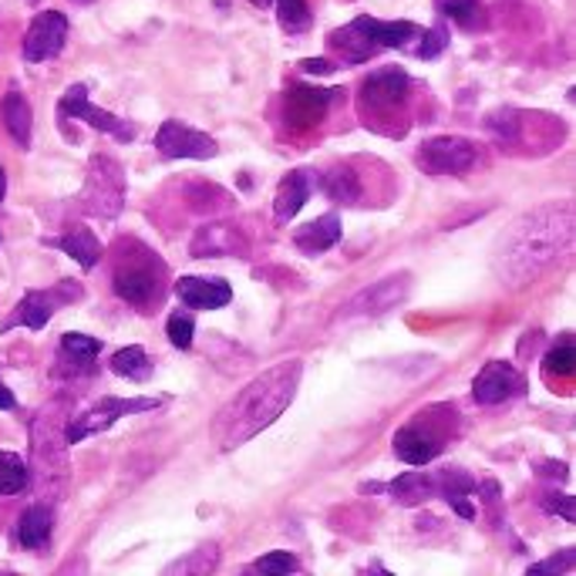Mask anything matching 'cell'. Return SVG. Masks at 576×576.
Listing matches in <instances>:
<instances>
[{
	"label": "cell",
	"instance_id": "obj_1",
	"mask_svg": "<svg viewBox=\"0 0 576 576\" xmlns=\"http://www.w3.org/2000/svg\"><path fill=\"white\" fill-rule=\"evenodd\" d=\"M573 246V206L546 202L533 213H522L499 240L492 267L506 287H527L556 267Z\"/></svg>",
	"mask_w": 576,
	"mask_h": 576
},
{
	"label": "cell",
	"instance_id": "obj_2",
	"mask_svg": "<svg viewBox=\"0 0 576 576\" xmlns=\"http://www.w3.org/2000/svg\"><path fill=\"white\" fill-rule=\"evenodd\" d=\"M303 375V361H280L267 368L259 378H253L230 405L220 408L213 422V439L223 452H233L256 439L264 429H270L277 418L290 408Z\"/></svg>",
	"mask_w": 576,
	"mask_h": 576
},
{
	"label": "cell",
	"instance_id": "obj_3",
	"mask_svg": "<svg viewBox=\"0 0 576 576\" xmlns=\"http://www.w3.org/2000/svg\"><path fill=\"white\" fill-rule=\"evenodd\" d=\"M139 256H125L122 264L115 267V277H112V287L115 293L139 307V310H148L163 300V280H166V267H163V259L148 253L145 246H139Z\"/></svg>",
	"mask_w": 576,
	"mask_h": 576
},
{
	"label": "cell",
	"instance_id": "obj_4",
	"mask_svg": "<svg viewBox=\"0 0 576 576\" xmlns=\"http://www.w3.org/2000/svg\"><path fill=\"white\" fill-rule=\"evenodd\" d=\"M81 202L91 217H104L112 220L122 213L125 206V176H122V166L109 155H95L91 159V169H88V186L81 192Z\"/></svg>",
	"mask_w": 576,
	"mask_h": 576
},
{
	"label": "cell",
	"instance_id": "obj_5",
	"mask_svg": "<svg viewBox=\"0 0 576 576\" xmlns=\"http://www.w3.org/2000/svg\"><path fill=\"white\" fill-rule=\"evenodd\" d=\"M163 401L159 398H101L98 405H91L88 411H81L75 422L68 425L65 432V442L68 445H78L85 442L88 435H98V432H109L119 418H129V414H139V411H152L159 408Z\"/></svg>",
	"mask_w": 576,
	"mask_h": 576
},
{
	"label": "cell",
	"instance_id": "obj_6",
	"mask_svg": "<svg viewBox=\"0 0 576 576\" xmlns=\"http://www.w3.org/2000/svg\"><path fill=\"white\" fill-rule=\"evenodd\" d=\"M479 163V145L462 135H435L418 148V166L432 176H462Z\"/></svg>",
	"mask_w": 576,
	"mask_h": 576
},
{
	"label": "cell",
	"instance_id": "obj_7",
	"mask_svg": "<svg viewBox=\"0 0 576 576\" xmlns=\"http://www.w3.org/2000/svg\"><path fill=\"white\" fill-rule=\"evenodd\" d=\"M155 148H159L166 159H213L220 152L217 139H209L206 132L179 119H169L159 125V132H155Z\"/></svg>",
	"mask_w": 576,
	"mask_h": 576
},
{
	"label": "cell",
	"instance_id": "obj_8",
	"mask_svg": "<svg viewBox=\"0 0 576 576\" xmlns=\"http://www.w3.org/2000/svg\"><path fill=\"white\" fill-rule=\"evenodd\" d=\"M58 115H62V119L88 122L91 129L109 132V135H115L119 142H132V139H135V129H132L129 122H122V119L112 115V112L95 109V104L88 101V85H71V88L62 95V101H58Z\"/></svg>",
	"mask_w": 576,
	"mask_h": 576
},
{
	"label": "cell",
	"instance_id": "obj_9",
	"mask_svg": "<svg viewBox=\"0 0 576 576\" xmlns=\"http://www.w3.org/2000/svg\"><path fill=\"white\" fill-rule=\"evenodd\" d=\"M65 41H68V18L62 11H41L24 34V62L41 65L47 58H58Z\"/></svg>",
	"mask_w": 576,
	"mask_h": 576
},
{
	"label": "cell",
	"instance_id": "obj_10",
	"mask_svg": "<svg viewBox=\"0 0 576 576\" xmlns=\"http://www.w3.org/2000/svg\"><path fill=\"white\" fill-rule=\"evenodd\" d=\"M81 290L71 284V280H65L58 290H31V293H24V300L14 307V313L4 321V328L0 331H11V328H31V331H41L51 318H55V307L62 303V300H75Z\"/></svg>",
	"mask_w": 576,
	"mask_h": 576
},
{
	"label": "cell",
	"instance_id": "obj_11",
	"mask_svg": "<svg viewBox=\"0 0 576 576\" xmlns=\"http://www.w3.org/2000/svg\"><path fill=\"white\" fill-rule=\"evenodd\" d=\"M405 297H408V274H395V277L372 284L368 290L354 293L341 307V318H378V313H388Z\"/></svg>",
	"mask_w": 576,
	"mask_h": 576
},
{
	"label": "cell",
	"instance_id": "obj_12",
	"mask_svg": "<svg viewBox=\"0 0 576 576\" xmlns=\"http://www.w3.org/2000/svg\"><path fill=\"white\" fill-rule=\"evenodd\" d=\"M522 388H527V381H522V375L512 368V364L506 361H489L486 368L476 375L473 381V398L479 405H502L516 395H522Z\"/></svg>",
	"mask_w": 576,
	"mask_h": 576
},
{
	"label": "cell",
	"instance_id": "obj_13",
	"mask_svg": "<svg viewBox=\"0 0 576 576\" xmlns=\"http://www.w3.org/2000/svg\"><path fill=\"white\" fill-rule=\"evenodd\" d=\"M408 88H411V78L401 68H385V71H375L372 78H364L361 101H364V109H372V112H395L405 101Z\"/></svg>",
	"mask_w": 576,
	"mask_h": 576
},
{
	"label": "cell",
	"instance_id": "obj_14",
	"mask_svg": "<svg viewBox=\"0 0 576 576\" xmlns=\"http://www.w3.org/2000/svg\"><path fill=\"white\" fill-rule=\"evenodd\" d=\"M442 448H445V439L432 429H422L418 422L395 432V455L405 465H429L442 455Z\"/></svg>",
	"mask_w": 576,
	"mask_h": 576
},
{
	"label": "cell",
	"instance_id": "obj_15",
	"mask_svg": "<svg viewBox=\"0 0 576 576\" xmlns=\"http://www.w3.org/2000/svg\"><path fill=\"white\" fill-rule=\"evenodd\" d=\"M176 297L189 310H220L233 300V287L223 277H182L176 280Z\"/></svg>",
	"mask_w": 576,
	"mask_h": 576
},
{
	"label": "cell",
	"instance_id": "obj_16",
	"mask_svg": "<svg viewBox=\"0 0 576 576\" xmlns=\"http://www.w3.org/2000/svg\"><path fill=\"white\" fill-rule=\"evenodd\" d=\"M189 253L199 259H206V256H246V240L230 223H206L196 230Z\"/></svg>",
	"mask_w": 576,
	"mask_h": 576
},
{
	"label": "cell",
	"instance_id": "obj_17",
	"mask_svg": "<svg viewBox=\"0 0 576 576\" xmlns=\"http://www.w3.org/2000/svg\"><path fill=\"white\" fill-rule=\"evenodd\" d=\"M341 240V217L337 213H324L318 220L303 223L300 230H293V246L307 256H318L324 250H331Z\"/></svg>",
	"mask_w": 576,
	"mask_h": 576
},
{
	"label": "cell",
	"instance_id": "obj_18",
	"mask_svg": "<svg viewBox=\"0 0 576 576\" xmlns=\"http://www.w3.org/2000/svg\"><path fill=\"white\" fill-rule=\"evenodd\" d=\"M310 189H313L310 173H303V169L287 173V176L280 179V186H277V196H274V220H277V223H290V220L300 213V209H303Z\"/></svg>",
	"mask_w": 576,
	"mask_h": 576
},
{
	"label": "cell",
	"instance_id": "obj_19",
	"mask_svg": "<svg viewBox=\"0 0 576 576\" xmlns=\"http://www.w3.org/2000/svg\"><path fill=\"white\" fill-rule=\"evenodd\" d=\"M351 27L361 31L378 51H385V47H405L411 37L422 34L411 21H378V18H357V21H351Z\"/></svg>",
	"mask_w": 576,
	"mask_h": 576
},
{
	"label": "cell",
	"instance_id": "obj_20",
	"mask_svg": "<svg viewBox=\"0 0 576 576\" xmlns=\"http://www.w3.org/2000/svg\"><path fill=\"white\" fill-rule=\"evenodd\" d=\"M337 91H324V88H290L287 91V119H293L297 125H313L324 119V109L331 104Z\"/></svg>",
	"mask_w": 576,
	"mask_h": 576
},
{
	"label": "cell",
	"instance_id": "obj_21",
	"mask_svg": "<svg viewBox=\"0 0 576 576\" xmlns=\"http://www.w3.org/2000/svg\"><path fill=\"white\" fill-rule=\"evenodd\" d=\"M44 243H47V246L65 250L81 270H95V267H98V259H101V243H98V236H95L91 230H85V226H75V230H68L65 236H58V240H44Z\"/></svg>",
	"mask_w": 576,
	"mask_h": 576
},
{
	"label": "cell",
	"instance_id": "obj_22",
	"mask_svg": "<svg viewBox=\"0 0 576 576\" xmlns=\"http://www.w3.org/2000/svg\"><path fill=\"white\" fill-rule=\"evenodd\" d=\"M0 122H4V129L11 132V139L21 148L31 145V122H34V115H31V104H27V98L21 91H8L4 95V101H0Z\"/></svg>",
	"mask_w": 576,
	"mask_h": 576
},
{
	"label": "cell",
	"instance_id": "obj_23",
	"mask_svg": "<svg viewBox=\"0 0 576 576\" xmlns=\"http://www.w3.org/2000/svg\"><path fill=\"white\" fill-rule=\"evenodd\" d=\"M51 540V512L44 506H31L18 519V543L24 550H44Z\"/></svg>",
	"mask_w": 576,
	"mask_h": 576
},
{
	"label": "cell",
	"instance_id": "obj_24",
	"mask_svg": "<svg viewBox=\"0 0 576 576\" xmlns=\"http://www.w3.org/2000/svg\"><path fill=\"white\" fill-rule=\"evenodd\" d=\"M388 489H391L395 502H401V506H418V502H425L439 492L435 476H425V473H405Z\"/></svg>",
	"mask_w": 576,
	"mask_h": 576
},
{
	"label": "cell",
	"instance_id": "obj_25",
	"mask_svg": "<svg viewBox=\"0 0 576 576\" xmlns=\"http://www.w3.org/2000/svg\"><path fill=\"white\" fill-rule=\"evenodd\" d=\"M112 372L119 378H129V381H148L152 378V361H148L145 347L129 344V347L112 354Z\"/></svg>",
	"mask_w": 576,
	"mask_h": 576
},
{
	"label": "cell",
	"instance_id": "obj_26",
	"mask_svg": "<svg viewBox=\"0 0 576 576\" xmlns=\"http://www.w3.org/2000/svg\"><path fill=\"white\" fill-rule=\"evenodd\" d=\"M27 465L14 452H0V496H18L27 489Z\"/></svg>",
	"mask_w": 576,
	"mask_h": 576
},
{
	"label": "cell",
	"instance_id": "obj_27",
	"mask_svg": "<svg viewBox=\"0 0 576 576\" xmlns=\"http://www.w3.org/2000/svg\"><path fill=\"white\" fill-rule=\"evenodd\" d=\"M321 186H324V192H328L334 202L351 206V202L361 199V182H357V176H354L351 169H344V166H334V169L321 179Z\"/></svg>",
	"mask_w": 576,
	"mask_h": 576
},
{
	"label": "cell",
	"instance_id": "obj_28",
	"mask_svg": "<svg viewBox=\"0 0 576 576\" xmlns=\"http://www.w3.org/2000/svg\"><path fill=\"white\" fill-rule=\"evenodd\" d=\"M98 351H101V341L98 337H88V334H78V331H68L62 337V354L71 364H78V368H88V364H95Z\"/></svg>",
	"mask_w": 576,
	"mask_h": 576
},
{
	"label": "cell",
	"instance_id": "obj_29",
	"mask_svg": "<svg viewBox=\"0 0 576 576\" xmlns=\"http://www.w3.org/2000/svg\"><path fill=\"white\" fill-rule=\"evenodd\" d=\"M277 14H280V27L287 34H300L310 27V8L307 0H277Z\"/></svg>",
	"mask_w": 576,
	"mask_h": 576
},
{
	"label": "cell",
	"instance_id": "obj_30",
	"mask_svg": "<svg viewBox=\"0 0 576 576\" xmlns=\"http://www.w3.org/2000/svg\"><path fill=\"white\" fill-rule=\"evenodd\" d=\"M573 337L569 334H563L553 347H550V354H546V372L550 375H560V378H569L573 375Z\"/></svg>",
	"mask_w": 576,
	"mask_h": 576
},
{
	"label": "cell",
	"instance_id": "obj_31",
	"mask_svg": "<svg viewBox=\"0 0 576 576\" xmlns=\"http://www.w3.org/2000/svg\"><path fill=\"white\" fill-rule=\"evenodd\" d=\"M442 11H445V18H452L455 24H462V27H479V14H483V8H479V0H442Z\"/></svg>",
	"mask_w": 576,
	"mask_h": 576
},
{
	"label": "cell",
	"instance_id": "obj_32",
	"mask_svg": "<svg viewBox=\"0 0 576 576\" xmlns=\"http://www.w3.org/2000/svg\"><path fill=\"white\" fill-rule=\"evenodd\" d=\"M250 569H253V573H270V576H287V573H297V569H300V563H297V556H293V553L277 550V553L259 556V560L250 566Z\"/></svg>",
	"mask_w": 576,
	"mask_h": 576
},
{
	"label": "cell",
	"instance_id": "obj_33",
	"mask_svg": "<svg viewBox=\"0 0 576 576\" xmlns=\"http://www.w3.org/2000/svg\"><path fill=\"white\" fill-rule=\"evenodd\" d=\"M166 334H169V341H173V347H179V351H189L192 347V334H196V324H192V318L189 313H173V318L166 321Z\"/></svg>",
	"mask_w": 576,
	"mask_h": 576
},
{
	"label": "cell",
	"instance_id": "obj_34",
	"mask_svg": "<svg viewBox=\"0 0 576 576\" xmlns=\"http://www.w3.org/2000/svg\"><path fill=\"white\" fill-rule=\"evenodd\" d=\"M448 47V31L439 24V27H432V31H422V47L414 51L418 58H425V62H432V58H439L442 51Z\"/></svg>",
	"mask_w": 576,
	"mask_h": 576
},
{
	"label": "cell",
	"instance_id": "obj_35",
	"mask_svg": "<svg viewBox=\"0 0 576 576\" xmlns=\"http://www.w3.org/2000/svg\"><path fill=\"white\" fill-rule=\"evenodd\" d=\"M543 573H573V550H563V553L530 566V576H543Z\"/></svg>",
	"mask_w": 576,
	"mask_h": 576
},
{
	"label": "cell",
	"instance_id": "obj_36",
	"mask_svg": "<svg viewBox=\"0 0 576 576\" xmlns=\"http://www.w3.org/2000/svg\"><path fill=\"white\" fill-rule=\"evenodd\" d=\"M543 509H546L550 516H563L566 522H573V519H576V506H573V496H560V492H550V496H543Z\"/></svg>",
	"mask_w": 576,
	"mask_h": 576
},
{
	"label": "cell",
	"instance_id": "obj_37",
	"mask_svg": "<svg viewBox=\"0 0 576 576\" xmlns=\"http://www.w3.org/2000/svg\"><path fill=\"white\" fill-rule=\"evenodd\" d=\"M300 68L307 75H331L334 71V62H328V58H307V62H300Z\"/></svg>",
	"mask_w": 576,
	"mask_h": 576
},
{
	"label": "cell",
	"instance_id": "obj_38",
	"mask_svg": "<svg viewBox=\"0 0 576 576\" xmlns=\"http://www.w3.org/2000/svg\"><path fill=\"white\" fill-rule=\"evenodd\" d=\"M448 506H452V509H455V512H458L462 519H476V509L465 502V496H458V499H448Z\"/></svg>",
	"mask_w": 576,
	"mask_h": 576
},
{
	"label": "cell",
	"instance_id": "obj_39",
	"mask_svg": "<svg viewBox=\"0 0 576 576\" xmlns=\"http://www.w3.org/2000/svg\"><path fill=\"white\" fill-rule=\"evenodd\" d=\"M0 408H4V411H11V408H18V398H14V391L4 385V381H0Z\"/></svg>",
	"mask_w": 576,
	"mask_h": 576
},
{
	"label": "cell",
	"instance_id": "obj_40",
	"mask_svg": "<svg viewBox=\"0 0 576 576\" xmlns=\"http://www.w3.org/2000/svg\"><path fill=\"white\" fill-rule=\"evenodd\" d=\"M4 196H8V176H4V169H0V202H4Z\"/></svg>",
	"mask_w": 576,
	"mask_h": 576
},
{
	"label": "cell",
	"instance_id": "obj_41",
	"mask_svg": "<svg viewBox=\"0 0 576 576\" xmlns=\"http://www.w3.org/2000/svg\"><path fill=\"white\" fill-rule=\"evenodd\" d=\"M85 4H88V0H85Z\"/></svg>",
	"mask_w": 576,
	"mask_h": 576
}]
</instances>
